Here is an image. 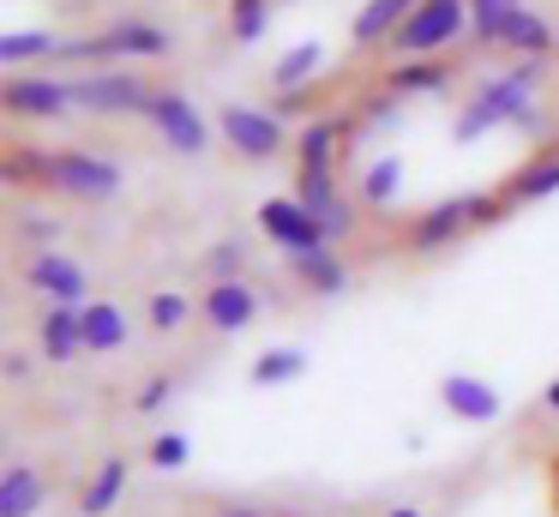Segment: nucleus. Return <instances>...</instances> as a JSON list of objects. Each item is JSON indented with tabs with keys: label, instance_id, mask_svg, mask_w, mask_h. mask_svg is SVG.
Wrapping results in <instances>:
<instances>
[{
	"label": "nucleus",
	"instance_id": "c9c22d12",
	"mask_svg": "<svg viewBox=\"0 0 559 517\" xmlns=\"http://www.w3.org/2000/svg\"><path fill=\"white\" fill-rule=\"evenodd\" d=\"M211 517H265V512H259V505H217Z\"/></svg>",
	"mask_w": 559,
	"mask_h": 517
},
{
	"label": "nucleus",
	"instance_id": "72a5a7b5",
	"mask_svg": "<svg viewBox=\"0 0 559 517\" xmlns=\"http://www.w3.org/2000/svg\"><path fill=\"white\" fill-rule=\"evenodd\" d=\"M19 235H25L37 252H49L55 235H61V223H55V216H49V223H43V216H25V223H19Z\"/></svg>",
	"mask_w": 559,
	"mask_h": 517
},
{
	"label": "nucleus",
	"instance_id": "ddd939ff",
	"mask_svg": "<svg viewBox=\"0 0 559 517\" xmlns=\"http://www.w3.org/2000/svg\"><path fill=\"white\" fill-rule=\"evenodd\" d=\"M343 144H349V120H337V115L307 120L295 132V175H325V168H337Z\"/></svg>",
	"mask_w": 559,
	"mask_h": 517
},
{
	"label": "nucleus",
	"instance_id": "0eeeda50",
	"mask_svg": "<svg viewBox=\"0 0 559 517\" xmlns=\"http://www.w3.org/2000/svg\"><path fill=\"white\" fill-rule=\"evenodd\" d=\"M151 91H157V84L139 79V72L97 67V72H85V79H73V108H85V115H145Z\"/></svg>",
	"mask_w": 559,
	"mask_h": 517
},
{
	"label": "nucleus",
	"instance_id": "f03ea898",
	"mask_svg": "<svg viewBox=\"0 0 559 517\" xmlns=\"http://www.w3.org/2000/svg\"><path fill=\"white\" fill-rule=\"evenodd\" d=\"M43 187L67 192V199H85V204H109L115 192L127 187V175H121L115 156H97V151H49Z\"/></svg>",
	"mask_w": 559,
	"mask_h": 517
},
{
	"label": "nucleus",
	"instance_id": "9b49d317",
	"mask_svg": "<svg viewBox=\"0 0 559 517\" xmlns=\"http://www.w3.org/2000/svg\"><path fill=\"white\" fill-rule=\"evenodd\" d=\"M295 199H301L307 211L325 223V240H331V247L355 235V199L337 187V168H325V175H295Z\"/></svg>",
	"mask_w": 559,
	"mask_h": 517
},
{
	"label": "nucleus",
	"instance_id": "423d86ee",
	"mask_svg": "<svg viewBox=\"0 0 559 517\" xmlns=\"http://www.w3.org/2000/svg\"><path fill=\"white\" fill-rule=\"evenodd\" d=\"M463 235H475L469 192H457V199H439V204H427V211H415L409 223H403V252H415V259H433V252H451Z\"/></svg>",
	"mask_w": 559,
	"mask_h": 517
},
{
	"label": "nucleus",
	"instance_id": "58836bf2",
	"mask_svg": "<svg viewBox=\"0 0 559 517\" xmlns=\"http://www.w3.org/2000/svg\"><path fill=\"white\" fill-rule=\"evenodd\" d=\"M554 505H559V457H554Z\"/></svg>",
	"mask_w": 559,
	"mask_h": 517
},
{
	"label": "nucleus",
	"instance_id": "4be33fe9",
	"mask_svg": "<svg viewBox=\"0 0 559 517\" xmlns=\"http://www.w3.org/2000/svg\"><path fill=\"white\" fill-rule=\"evenodd\" d=\"M385 91L397 96H439V91H451V67L445 60H403V67H391L385 72Z\"/></svg>",
	"mask_w": 559,
	"mask_h": 517
},
{
	"label": "nucleus",
	"instance_id": "dca6fc26",
	"mask_svg": "<svg viewBox=\"0 0 559 517\" xmlns=\"http://www.w3.org/2000/svg\"><path fill=\"white\" fill-rule=\"evenodd\" d=\"M421 12V0H367L361 12H355V31L349 43L361 48V55H373V48H391V36L403 31V24Z\"/></svg>",
	"mask_w": 559,
	"mask_h": 517
},
{
	"label": "nucleus",
	"instance_id": "39448f33",
	"mask_svg": "<svg viewBox=\"0 0 559 517\" xmlns=\"http://www.w3.org/2000/svg\"><path fill=\"white\" fill-rule=\"evenodd\" d=\"M217 139L247 163H271V156L289 151V127H283L277 108H247V103H229L217 115Z\"/></svg>",
	"mask_w": 559,
	"mask_h": 517
},
{
	"label": "nucleus",
	"instance_id": "f704fd0d",
	"mask_svg": "<svg viewBox=\"0 0 559 517\" xmlns=\"http://www.w3.org/2000/svg\"><path fill=\"white\" fill-rule=\"evenodd\" d=\"M7 379H31V355H7Z\"/></svg>",
	"mask_w": 559,
	"mask_h": 517
},
{
	"label": "nucleus",
	"instance_id": "aec40b11",
	"mask_svg": "<svg viewBox=\"0 0 559 517\" xmlns=\"http://www.w3.org/2000/svg\"><path fill=\"white\" fill-rule=\"evenodd\" d=\"M499 48H511L518 60H547V55H559V31L542 19V12L518 7L506 19V31H499Z\"/></svg>",
	"mask_w": 559,
	"mask_h": 517
},
{
	"label": "nucleus",
	"instance_id": "1a4fd4ad",
	"mask_svg": "<svg viewBox=\"0 0 559 517\" xmlns=\"http://www.w3.org/2000/svg\"><path fill=\"white\" fill-rule=\"evenodd\" d=\"M0 108L13 120H61L73 108V79H55V72H13L0 84Z\"/></svg>",
	"mask_w": 559,
	"mask_h": 517
},
{
	"label": "nucleus",
	"instance_id": "f3484780",
	"mask_svg": "<svg viewBox=\"0 0 559 517\" xmlns=\"http://www.w3.org/2000/svg\"><path fill=\"white\" fill-rule=\"evenodd\" d=\"M49 505V475L31 457H13L0 469V517H37Z\"/></svg>",
	"mask_w": 559,
	"mask_h": 517
},
{
	"label": "nucleus",
	"instance_id": "5701e85b",
	"mask_svg": "<svg viewBox=\"0 0 559 517\" xmlns=\"http://www.w3.org/2000/svg\"><path fill=\"white\" fill-rule=\"evenodd\" d=\"M121 493H127V457H103V469L79 493V517H109L121 505Z\"/></svg>",
	"mask_w": 559,
	"mask_h": 517
},
{
	"label": "nucleus",
	"instance_id": "393cba45",
	"mask_svg": "<svg viewBox=\"0 0 559 517\" xmlns=\"http://www.w3.org/2000/svg\"><path fill=\"white\" fill-rule=\"evenodd\" d=\"M319 67H325V43H295L289 55H283L277 67H271V84H277V96H295Z\"/></svg>",
	"mask_w": 559,
	"mask_h": 517
},
{
	"label": "nucleus",
	"instance_id": "a878e982",
	"mask_svg": "<svg viewBox=\"0 0 559 517\" xmlns=\"http://www.w3.org/2000/svg\"><path fill=\"white\" fill-rule=\"evenodd\" d=\"M397 192H403V156H379V163H367V175H361V204L385 211V204H397Z\"/></svg>",
	"mask_w": 559,
	"mask_h": 517
},
{
	"label": "nucleus",
	"instance_id": "bb28decb",
	"mask_svg": "<svg viewBox=\"0 0 559 517\" xmlns=\"http://www.w3.org/2000/svg\"><path fill=\"white\" fill-rule=\"evenodd\" d=\"M187 319H193V301H187L181 289H157V295L145 301V331H157V337H175Z\"/></svg>",
	"mask_w": 559,
	"mask_h": 517
},
{
	"label": "nucleus",
	"instance_id": "cd10ccee",
	"mask_svg": "<svg viewBox=\"0 0 559 517\" xmlns=\"http://www.w3.org/2000/svg\"><path fill=\"white\" fill-rule=\"evenodd\" d=\"M307 373V355L301 349H265V355L253 361V385L259 391H271V385H289V379H301Z\"/></svg>",
	"mask_w": 559,
	"mask_h": 517
},
{
	"label": "nucleus",
	"instance_id": "c756f323",
	"mask_svg": "<svg viewBox=\"0 0 559 517\" xmlns=\"http://www.w3.org/2000/svg\"><path fill=\"white\" fill-rule=\"evenodd\" d=\"M271 24V0H229V31L235 43H259Z\"/></svg>",
	"mask_w": 559,
	"mask_h": 517
},
{
	"label": "nucleus",
	"instance_id": "f257e3e1",
	"mask_svg": "<svg viewBox=\"0 0 559 517\" xmlns=\"http://www.w3.org/2000/svg\"><path fill=\"white\" fill-rule=\"evenodd\" d=\"M535 91H542V60H518L511 72L487 79L457 115V144L481 139V132H493V127H518V120L535 108Z\"/></svg>",
	"mask_w": 559,
	"mask_h": 517
},
{
	"label": "nucleus",
	"instance_id": "9d476101",
	"mask_svg": "<svg viewBox=\"0 0 559 517\" xmlns=\"http://www.w3.org/2000/svg\"><path fill=\"white\" fill-rule=\"evenodd\" d=\"M25 283L37 289L49 307H85L91 301V277H85V265L79 259H67V252H31L25 259Z\"/></svg>",
	"mask_w": 559,
	"mask_h": 517
},
{
	"label": "nucleus",
	"instance_id": "4468645a",
	"mask_svg": "<svg viewBox=\"0 0 559 517\" xmlns=\"http://www.w3.org/2000/svg\"><path fill=\"white\" fill-rule=\"evenodd\" d=\"M439 403H445L457 421H469V427H487V421H499L506 397H499L487 379H475V373H445V379H439Z\"/></svg>",
	"mask_w": 559,
	"mask_h": 517
},
{
	"label": "nucleus",
	"instance_id": "7ed1b4c3",
	"mask_svg": "<svg viewBox=\"0 0 559 517\" xmlns=\"http://www.w3.org/2000/svg\"><path fill=\"white\" fill-rule=\"evenodd\" d=\"M463 31H469V0H421V12H415V19L391 36V55H403V60H439Z\"/></svg>",
	"mask_w": 559,
	"mask_h": 517
},
{
	"label": "nucleus",
	"instance_id": "6ab92c4d",
	"mask_svg": "<svg viewBox=\"0 0 559 517\" xmlns=\"http://www.w3.org/2000/svg\"><path fill=\"white\" fill-rule=\"evenodd\" d=\"M79 325H85V355H121L133 343V319H127L115 301H85L79 307Z\"/></svg>",
	"mask_w": 559,
	"mask_h": 517
},
{
	"label": "nucleus",
	"instance_id": "a211bd4d",
	"mask_svg": "<svg viewBox=\"0 0 559 517\" xmlns=\"http://www.w3.org/2000/svg\"><path fill=\"white\" fill-rule=\"evenodd\" d=\"M37 349H43V361H49V367H67V361L85 355V325H79V307H43Z\"/></svg>",
	"mask_w": 559,
	"mask_h": 517
},
{
	"label": "nucleus",
	"instance_id": "20e7f679",
	"mask_svg": "<svg viewBox=\"0 0 559 517\" xmlns=\"http://www.w3.org/2000/svg\"><path fill=\"white\" fill-rule=\"evenodd\" d=\"M145 127L157 132L169 151H181V156H199V151H211V120L199 115V103L187 91H175V84H157L151 91V103H145Z\"/></svg>",
	"mask_w": 559,
	"mask_h": 517
},
{
	"label": "nucleus",
	"instance_id": "f8f14e48",
	"mask_svg": "<svg viewBox=\"0 0 559 517\" xmlns=\"http://www.w3.org/2000/svg\"><path fill=\"white\" fill-rule=\"evenodd\" d=\"M199 319H205L211 331H223V337L247 331V325L259 319V289L247 283V277H235V283H211L205 295H199Z\"/></svg>",
	"mask_w": 559,
	"mask_h": 517
},
{
	"label": "nucleus",
	"instance_id": "473e14b6",
	"mask_svg": "<svg viewBox=\"0 0 559 517\" xmlns=\"http://www.w3.org/2000/svg\"><path fill=\"white\" fill-rule=\"evenodd\" d=\"M169 397H175V379H169V373H157V379H145V385L133 391V409H139V415H157Z\"/></svg>",
	"mask_w": 559,
	"mask_h": 517
},
{
	"label": "nucleus",
	"instance_id": "e433bc0d",
	"mask_svg": "<svg viewBox=\"0 0 559 517\" xmlns=\"http://www.w3.org/2000/svg\"><path fill=\"white\" fill-rule=\"evenodd\" d=\"M542 409H547V415H559V379H554V385H547V391H542Z\"/></svg>",
	"mask_w": 559,
	"mask_h": 517
},
{
	"label": "nucleus",
	"instance_id": "7c9ffc66",
	"mask_svg": "<svg viewBox=\"0 0 559 517\" xmlns=\"http://www.w3.org/2000/svg\"><path fill=\"white\" fill-rule=\"evenodd\" d=\"M187 457H193V439H187V433H157V439H151L145 445V463L151 469H163V475H169V469H181L187 463Z\"/></svg>",
	"mask_w": 559,
	"mask_h": 517
},
{
	"label": "nucleus",
	"instance_id": "2eb2a0df",
	"mask_svg": "<svg viewBox=\"0 0 559 517\" xmlns=\"http://www.w3.org/2000/svg\"><path fill=\"white\" fill-rule=\"evenodd\" d=\"M499 192L511 199V211L554 199V192H559V144H542V151H535L530 163H518L506 180H499Z\"/></svg>",
	"mask_w": 559,
	"mask_h": 517
},
{
	"label": "nucleus",
	"instance_id": "6e6552de",
	"mask_svg": "<svg viewBox=\"0 0 559 517\" xmlns=\"http://www.w3.org/2000/svg\"><path fill=\"white\" fill-rule=\"evenodd\" d=\"M259 228H265V240H271V247H283L289 259L331 247V240H325V223H319V216L307 211L301 199H295V192H277V199L259 204Z\"/></svg>",
	"mask_w": 559,
	"mask_h": 517
},
{
	"label": "nucleus",
	"instance_id": "2f4dec72",
	"mask_svg": "<svg viewBox=\"0 0 559 517\" xmlns=\"http://www.w3.org/2000/svg\"><path fill=\"white\" fill-rule=\"evenodd\" d=\"M205 271H211V283H235V277L247 271V247H241V240H223V247H211V252H205Z\"/></svg>",
	"mask_w": 559,
	"mask_h": 517
},
{
	"label": "nucleus",
	"instance_id": "4c0bfd02",
	"mask_svg": "<svg viewBox=\"0 0 559 517\" xmlns=\"http://www.w3.org/2000/svg\"><path fill=\"white\" fill-rule=\"evenodd\" d=\"M385 517H427V512H421V505H391Z\"/></svg>",
	"mask_w": 559,
	"mask_h": 517
},
{
	"label": "nucleus",
	"instance_id": "412c9836",
	"mask_svg": "<svg viewBox=\"0 0 559 517\" xmlns=\"http://www.w3.org/2000/svg\"><path fill=\"white\" fill-rule=\"evenodd\" d=\"M289 271L307 295H343V289H349V259H343L337 247L301 252V259H289Z\"/></svg>",
	"mask_w": 559,
	"mask_h": 517
},
{
	"label": "nucleus",
	"instance_id": "b1692460",
	"mask_svg": "<svg viewBox=\"0 0 559 517\" xmlns=\"http://www.w3.org/2000/svg\"><path fill=\"white\" fill-rule=\"evenodd\" d=\"M67 36L55 31H13V36H0V67H31V60H61Z\"/></svg>",
	"mask_w": 559,
	"mask_h": 517
},
{
	"label": "nucleus",
	"instance_id": "c85d7f7f",
	"mask_svg": "<svg viewBox=\"0 0 559 517\" xmlns=\"http://www.w3.org/2000/svg\"><path fill=\"white\" fill-rule=\"evenodd\" d=\"M518 7H523V0H469V36L499 48V31H506V19Z\"/></svg>",
	"mask_w": 559,
	"mask_h": 517
}]
</instances>
